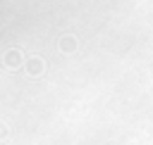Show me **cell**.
I'll return each mask as SVG.
<instances>
[{
    "label": "cell",
    "mask_w": 153,
    "mask_h": 145,
    "mask_svg": "<svg viewBox=\"0 0 153 145\" xmlns=\"http://www.w3.org/2000/svg\"><path fill=\"white\" fill-rule=\"evenodd\" d=\"M26 69H29V74H31V76H41V74L45 71V62H43L41 57H29Z\"/></svg>",
    "instance_id": "cell-1"
},
{
    "label": "cell",
    "mask_w": 153,
    "mask_h": 145,
    "mask_svg": "<svg viewBox=\"0 0 153 145\" xmlns=\"http://www.w3.org/2000/svg\"><path fill=\"white\" fill-rule=\"evenodd\" d=\"M60 50L67 55V52H74L76 50V38L74 36H62L60 38Z\"/></svg>",
    "instance_id": "cell-2"
},
{
    "label": "cell",
    "mask_w": 153,
    "mask_h": 145,
    "mask_svg": "<svg viewBox=\"0 0 153 145\" xmlns=\"http://www.w3.org/2000/svg\"><path fill=\"white\" fill-rule=\"evenodd\" d=\"M5 64H7L10 69H17V67L22 64V52H19V50H10V52L5 55Z\"/></svg>",
    "instance_id": "cell-3"
},
{
    "label": "cell",
    "mask_w": 153,
    "mask_h": 145,
    "mask_svg": "<svg viewBox=\"0 0 153 145\" xmlns=\"http://www.w3.org/2000/svg\"><path fill=\"white\" fill-rule=\"evenodd\" d=\"M7 133H10V131H7V128H5V124L0 121V140H5V138H7Z\"/></svg>",
    "instance_id": "cell-4"
}]
</instances>
